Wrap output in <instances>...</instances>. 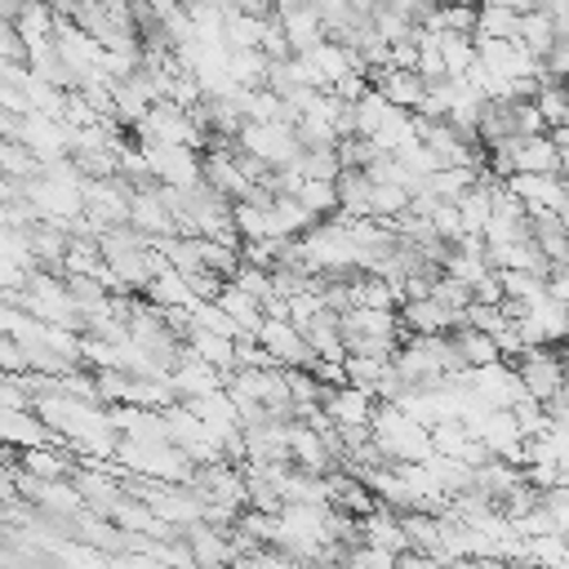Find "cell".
I'll use <instances>...</instances> for the list:
<instances>
[{"label": "cell", "mask_w": 569, "mask_h": 569, "mask_svg": "<svg viewBox=\"0 0 569 569\" xmlns=\"http://www.w3.org/2000/svg\"><path fill=\"white\" fill-rule=\"evenodd\" d=\"M511 369H516L525 396H533L542 405L565 387V373H569L560 347H529V351H520V360H511Z\"/></svg>", "instance_id": "6da1fadb"}, {"label": "cell", "mask_w": 569, "mask_h": 569, "mask_svg": "<svg viewBox=\"0 0 569 569\" xmlns=\"http://www.w3.org/2000/svg\"><path fill=\"white\" fill-rule=\"evenodd\" d=\"M253 342L271 356V365H276V369H311V365H316V356H311V347L302 342V333H298V325H293V320L262 316V325H258Z\"/></svg>", "instance_id": "7a4b0ae2"}, {"label": "cell", "mask_w": 569, "mask_h": 569, "mask_svg": "<svg viewBox=\"0 0 569 569\" xmlns=\"http://www.w3.org/2000/svg\"><path fill=\"white\" fill-rule=\"evenodd\" d=\"M462 382H467V391H471V400L480 409H511L525 396V387H520V378H516V369L507 360L485 365V369H467Z\"/></svg>", "instance_id": "3957f363"}, {"label": "cell", "mask_w": 569, "mask_h": 569, "mask_svg": "<svg viewBox=\"0 0 569 569\" xmlns=\"http://www.w3.org/2000/svg\"><path fill=\"white\" fill-rule=\"evenodd\" d=\"M142 160L151 182L160 187H178V191L200 187V151L191 147H142Z\"/></svg>", "instance_id": "277c9868"}, {"label": "cell", "mask_w": 569, "mask_h": 569, "mask_svg": "<svg viewBox=\"0 0 569 569\" xmlns=\"http://www.w3.org/2000/svg\"><path fill=\"white\" fill-rule=\"evenodd\" d=\"M378 400L373 391L356 387V382H342V387H320V413L333 422V427H369Z\"/></svg>", "instance_id": "5b68a950"}, {"label": "cell", "mask_w": 569, "mask_h": 569, "mask_svg": "<svg viewBox=\"0 0 569 569\" xmlns=\"http://www.w3.org/2000/svg\"><path fill=\"white\" fill-rule=\"evenodd\" d=\"M271 18H276V27L284 31L289 53H307V49H316L320 40H329V36H325V22H320V13H316L311 0H302V4H293V9H280V13H271Z\"/></svg>", "instance_id": "8992f818"}, {"label": "cell", "mask_w": 569, "mask_h": 569, "mask_svg": "<svg viewBox=\"0 0 569 569\" xmlns=\"http://www.w3.org/2000/svg\"><path fill=\"white\" fill-rule=\"evenodd\" d=\"M449 338H453V351H458L462 369H485V365H498V360H502V356H498V342H493L489 333L471 329V325L449 329Z\"/></svg>", "instance_id": "52a82bcc"}, {"label": "cell", "mask_w": 569, "mask_h": 569, "mask_svg": "<svg viewBox=\"0 0 569 569\" xmlns=\"http://www.w3.org/2000/svg\"><path fill=\"white\" fill-rule=\"evenodd\" d=\"M533 107H538L547 133L565 129L569 124V80H542L538 93H533Z\"/></svg>", "instance_id": "ba28073f"}, {"label": "cell", "mask_w": 569, "mask_h": 569, "mask_svg": "<svg viewBox=\"0 0 569 569\" xmlns=\"http://www.w3.org/2000/svg\"><path fill=\"white\" fill-rule=\"evenodd\" d=\"M476 40H520V13L498 9V4H480L476 9Z\"/></svg>", "instance_id": "9c48e42d"}, {"label": "cell", "mask_w": 569, "mask_h": 569, "mask_svg": "<svg viewBox=\"0 0 569 569\" xmlns=\"http://www.w3.org/2000/svg\"><path fill=\"white\" fill-rule=\"evenodd\" d=\"M551 40H556V18H551L547 9H529V13H520V44H525L538 62L547 58Z\"/></svg>", "instance_id": "30bf717a"}, {"label": "cell", "mask_w": 569, "mask_h": 569, "mask_svg": "<svg viewBox=\"0 0 569 569\" xmlns=\"http://www.w3.org/2000/svg\"><path fill=\"white\" fill-rule=\"evenodd\" d=\"M293 200H298L316 222H325V218L338 213V187H333V182H320V178H302L298 191H293Z\"/></svg>", "instance_id": "8fae6325"}, {"label": "cell", "mask_w": 569, "mask_h": 569, "mask_svg": "<svg viewBox=\"0 0 569 569\" xmlns=\"http://www.w3.org/2000/svg\"><path fill=\"white\" fill-rule=\"evenodd\" d=\"M440 44V62L449 80H462L476 67V36H436Z\"/></svg>", "instance_id": "7c38bea8"}, {"label": "cell", "mask_w": 569, "mask_h": 569, "mask_svg": "<svg viewBox=\"0 0 569 569\" xmlns=\"http://www.w3.org/2000/svg\"><path fill=\"white\" fill-rule=\"evenodd\" d=\"M542 80H569V27H556V40L542 58Z\"/></svg>", "instance_id": "4fadbf2b"}, {"label": "cell", "mask_w": 569, "mask_h": 569, "mask_svg": "<svg viewBox=\"0 0 569 569\" xmlns=\"http://www.w3.org/2000/svg\"><path fill=\"white\" fill-rule=\"evenodd\" d=\"M547 293H551L556 302L569 307V267H551V276H547Z\"/></svg>", "instance_id": "5bb4252c"}, {"label": "cell", "mask_w": 569, "mask_h": 569, "mask_svg": "<svg viewBox=\"0 0 569 569\" xmlns=\"http://www.w3.org/2000/svg\"><path fill=\"white\" fill-rule=\"evenodd\" d=\"M182 4H196V0H182Z\"/></svg>", "instance_id": "9a60e30c"}]
</instances>
